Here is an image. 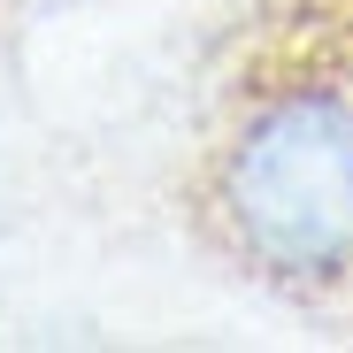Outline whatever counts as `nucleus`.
I'll list each match as a JSON object with an SVG mask.
<instances>
[{
  "instance_id": "1",
  "label": "nucleus",
  "mask_w": 353,
  "mask_h": 353,
  "mask_svg": "<svg viewBox=\"0 0 353 353\" xmlns=\"http://www.w3.org/2000/svg\"><path fill=\"white\" fill-rule=\"evenodd\" d=\"M200 215L215 246L269 284L353 276V77L284 70L239 85L200 169Z\"/></svg>"
}]
</instances>
